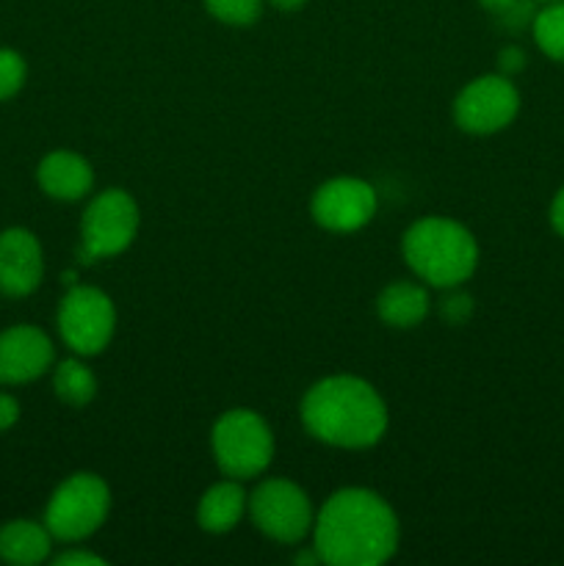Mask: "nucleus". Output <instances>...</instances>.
<instances>
[{"label":"nucleus","instance_id":"b1692460","mask_svg":"<svg viewBox=\"0 0 564 566\" xmlns=\"http://www.w3.org/2000/svg\"><path fill=\"white\" fill-rule=\"evenodd\" d=\"M53 564L55 566H103L105 558L97 556V553L77 551V547H72V551L59 553V556L53 558Z\"/></svg>","mask_w":564,"mask_h":566},{"label":"nucleus","instance_id":"cd10ccee","mask_svg":"<svg viewBox=\"0 0 564 566\" xmlns=\"http://www.w3.org/2000/svg\"><path fill=\"white\" fill-rule=\"evenodd\" d=\"M536 3H553V0H536Z\"/></svg>","mask_w":564,"mask_h":566},{"label":"nucleus","instance_id":"a878e982","mask_svg":"<svg viewBox=\"0 0 564 566\" xmlns=\"http://www.w3.org/2000/svg\"><path fill=\"white\" fill-rule=\"evenodd\" d=\"M551 224H553V230L564 238V186L558 188L556 197H553V202H551Z\"/></svg>","mask_w":564,"mask_h":566},{"label":"nucleus","instance_id":"f257e3e1","mask_svg":"<svg viewBox=\"0 0 564 566\" xmlns=\"http://www.w3.org/2000/svg\"><path fill=\"white\" fill-rule=\"evenodd\" d=\"M398 517L390 503L363 486L337 490L313 523V547L321 564L379 566L398 551Z\"/></svg>","mask_w":564,"mask_h":566},{"label":"nucleus","instance_id":"9d476101","mask_svg":"<svg viewBox=\"0 0 564 566\" xmlns=\"http://www.w3.org/2000/svg\"><path fill=\"white\" fill-rule=\"evenodd\" d=\"M376 191L359 177H332L321 182L310 202L315 224L330 232H357L376 216Z\"/></svg>","mask_w":564,"mask_h":566},{"label":"nucleus","instance_id":"f8f14e48","mask_svg":"<svg viewBox=\"0 0 564 566\" xmlns=\"http://www.w3.org/2000/svg\"><path fill=\"white\" fill-rule=\"evenodd\" d=\"M44 252L39 238L25 227H9L0 232V293L9 298H25L42 285Z\"/></svg>","mask_w":564,"mask_h":566},{"label":"nucleus","instance_id":"2eb2a0df","mask_svg":"<svg viewBox=\"0 0 564 566\" xmlns=\"http://www.w3.org/2000/svg\"><path fill=\"white\" fill-rule=\"evenodd\" d=\"M431 310V296L426 282H390L376 298V313L393 329H412L424 324Z\"/></svg>","mask_w":564,"mask_h":566},{"label":"nucleus","instance_id":"423d86ee","mask_svg":"<svg viewBox=\"0 0 564 566\" xmlns=\"http://www.w3.org/2000/svg\"><path fill=\"white\" fill-rule=\"evenodd\" d=\"M142 213L136 199L122 188H105L86 205L81 219V260L94 263L100 258H116L138 235Z\"/></svg>","mask_w":564,"mask_h":566},{"label":"nucleus","instance_id":"393cba45","mask_svg":"<svg viewBox=\"0 0 564 566\" xmlns=\"http://www.w3.org/2000/svg\"><path fill=\"white\" fill-rule=\"evenodd\" d=\"M20 420V401L11 392H0V431L14 429Z\"/></svg>","mask_w":564,"mask_h":566},{"label":"nucleus","instance_id":"bb28decb","mask_svg":"<svg viewBox=\"0 0 564 566\" xmlns=\"http://www.w3.org/2000/svg\"><path fill=\"white\" fill-rule=\"evenodd\" d=\"M271 6H274L276 11H285V14H293V11L304 9L307 6V0H269Z\"/></svg>","mask_w":564,"mask_h":566},{"label":"nucleus","instance_id":"dca6fc26","mask_svg":"<svg viewBox=\"0 0 564 566\" xmlns=\"http://www.w3.org/2000/svg\"><path fill=\"white\" fill-rule=\"evenodd\" d=\"M247 506L249 497L236 479L219 481L199 497L197 523L208 534H227L241 523Z\"/></svg>","mask_w":564,"mask_h":566},{"label":"nucleus","instance_id":"4be33fe9","mask_svg":"<svg viewBox=\"0 0 564 566\" xmlns=\"http://www.w3.org/2000/svg\"><path fill=\"white\" fill-rule=\"evenodd\" d=\"M473 296L457 287H448V293L440 302V318L446 321L448 326H462L473 318Z\"/></svg>","mask_w":564,"mask_h":566},{"label":"nucleus","instance_id":"20e7f679","mask_svg":"<svg viewBox=\"0 0 564 566\" xmlns=\"http://www.w3.org/2000/svg\"><path fill=\"white\" fill-rule=\"evenodd\" d=\"M210 451L227 479H258L274 459V434L252 409H230L213 423Z\"/></svg>","mask_w":564,"mask_h":566},{"label":"nucleus","instance_id":"5701e85b","mask_svg":"<svg viewBox=\"0 0 564 566\" xmlns=\"http://www.w3.org/2000/svg\"><path fill=\"white\" fill-rule=\"evenodd\" d=\"M498 70H501V75L512 77L518 75V72L525 70V53L518 48V44H506V48L498 53Z\"/></svg>","mask_w":564,"mask_h":566},{"label":"nucleus","instance_id":"1a4fd4ad","mask_svg":"<svg viewBox=\"0 0 564 566\" xmlns=\"http://www.w3.org/2000/svg\"><path fill=\"white\" fill-rule=\"evenodd\" d=\"M520 111V92L512 77L481 75L473 77L453 99V122L459 130L473 136H492L514 122Z\"/></svg>","mask_w":564,"mask_h":566},{"label":"nucleus","instance_id":"39448f33","mask_svg":"<svg viewBox=\"0 0 564 566\" xmlns=\"http://www.w3.org/2000/svg\"><path fill=\"white\" fill-rule=\"evenodd\" d=\"M111 512V490L100 475L75 473L61 481L50 495L44 520L55 542H83L103 528Z\"/></svg>","mask_w":564,"mask_h":566},{"label":"nucleus","instance_id":"a211bd4d","mask_svg":"<svg viewBox=\"0 0 564 566\" xmlns=\"http://www.w3.org/2000/svg\"><path fill=\"white\" fill-rule=\"evenodd\" d=\"M531 33L547 59L564 64V0L542 6L531 20Z\"/></svg>","mask_w":564,"mask_h":566},{"label":"nucleus","instance_id":"4468645a","mask_svg":"<svg viewBox=\"0 0 564 566\" xmlns=\"http://www.w3.org/2000/svg\"><path fill=\"white\" fill-rule=\"evenodd\" d=\"M53 534L36 520H9L0 525V562L33 566L48 562L53 553Z\"/></svg>","mask_w":564,"mask_h":566},{"label":"nucleus","instance_id":"6e6552de","mask_svg":"<svg viewBox=\"0 0 564 566\" xmlns=\"http://www.w3.org/2000/svg\"><path fill=\"white\" fill-rule=\"evenodd\" d=\"M59 335L64 346L77 357H94L105 352L116 332V307L108 293L92 285H72L61 298Z\"/></svg>","mask_w":564,"mask_h":566},{"label":"nucleus","instance_id":"0eeeda50","mask_svg":"<svg viewBox=\"0 0 564 566\" xmlns=\"http://www.w3.org/2000/svg\"><path fill=\"white\" fill-rule=\"evenodd\" d=\"M254 528L280 545H299L313 534L315 512L310 495L291 479H265L249 495L247 506Z\"/></svg>","mask_w":564,"mask_h":566},{"label":"nucleus","instance_id":"412c9836","mask_svg":"<svg viewBox=\"0 0 564 566\" xmlns=\"http://www.w3.org/2000/svg\"><path fill=\"white\" fill-rule=\"evenodd\" d=\"M481 9L490 11L492 17L503 22L509 31H520L523 25H531L534 20L536 0H479Z\"/></svg>","mask_w":564,"mask_h":566},{"label":"nucleus","instance_id":"6ab92c4d","mask_svg":"<svg viewBox=\"0 0 564 566\" xmlns=\"http://www.w3.org/2000/svg\"><path fill=\"white\" fill-rule=\"evenodd\" d=\"M205 9L224 25L247 28L263 14V0H205Z\"/></svg>","mask_w":564,"mask_h":566},{"label":"nucleus","instance_id":"f03ea898","mask_svg":"<svg viewBox=\"0 0 564 566\" xmlns=\"http://www.w3.org/2000/svg\"><path fill=\"white\" fill-rule=\"evenodd\" d=\"M302 423L318 442L363 451L385 437L390 415L370 381L337 374L315 381L302 398Z\"/></svg>","mask_w":564,"mask_h":566},{"label":"nucleus","instance_id":"7ed1b4c3","mask_svg":"<svg viewBox=\"0 0 564 566\" xmlns=\"http://www.w3.org/2000/svg\"><path fill=\"white\" fill-rule=\"evenodd\" d=\"M401 254L420 282L440 291L462 285L479 265V243L473 232L446 216H426L409 224Z\"/></svg>","mask_w":564,"mask_h":566},{"label":"nucleus","instance_id":"9b49d317","mask_svg":"<svg viewBox=\"0 0 564 566\" xmlns=\"http://www.w3.org/2000/svg\"><path fill=\"white\" fill-rule=\"evenodd\" d=\"M55 365V346L39 326L17 324L0 332V385H31Z\"/></svg>","mask_w":564,"mask_h":566},{"label":"nucleus","instance_id":"f3484780","mask_svg":"<svg viewBox=\"0 0 564 566\" xmlns=\"http://www.w3.org/2000/svg\"><path fill=\"white\" fill-rule=\"evenodd\" d=\"M53 390L55 398L70 407H88L97 396V376L83 359H61L53 368Z\"/></svg>","mask_w":564,"mask_h":566},{"label":"nucleus","instance_id":"ddd939ff","mask_svg":"<svg viewBox=\"0 0 564 566\" xmlns=\"http://www.w3.org/2000/svg\"><path fill=\"white\" fill-rule=\"evenodd\" d=\"M36 180L50 199L77 202L92 193L94 169L83 155L72 153V149H53L39 160Z\"/></svg>","mask_w":564,"mask_h":566},{"label":"nucleus","instance_id":"aec40b11","mask_svg":"<svg viewBox=\"0 0 564 566\" xmlns=\"http://www.w3.org/2000/svg\"><path fill=\"white\" fill-rule=\"evenodd\" d=\"M28 81V64L17 50L0 48V103L17 97Z\"/></svg>","mask_w":564,"mask_h":566}]
</instances>
